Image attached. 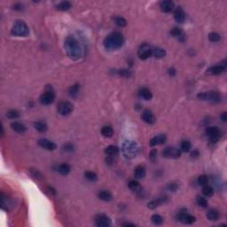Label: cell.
Listing matches in <instances>:
<instances>
[{
    "mask_svg": "<svg viewBox=\"0 0 227 227\" xmlns=\"http://www.w3.org/2000/svg\"><path fill=\"white\" fill-rule=\"evenodd\" d=\"M65 49L71 59H79L83 55V49L79 41L73 36H69L65 39Z\"/></svg>",
    "mask_w": 227,
    "mask_h": 227,
    "instance_id": "1",
    "label": "cell"
},
{
    "mask_svg": "<svg viewBox=\"0 0 227 227\" xmlns=\"http://www.w3.org/2000/svg\"><path fill=\"white\" fill-rule=\"evenodd\" d=\"M124 44V37L120 32H113L104 40V46L109 51H114L121 48Z\"/></svg>",
    "mask_w": 227,
    "mask_h": 227,
    "instance_id": "2",
    "label": "cell"
},
{
    "mask_svg": "<svg viewBox=\"0 0 227 227\" xmlns=\"http://www.w3.org/2000/svg\"><path fill=\"white\" fill-rule=\"evenodd\" d=\"M122 153L126 159L135 158L138 153V145L134 141H125L122 146Z\"/></svg>",
    "mask_w": 227,
    "mask_h": 227,
    "instance_id": "3",
    "label": "cell"
},
{
    "mask_svg": "<svg viewBox=\"0 0 227 227\" xmlns=\"http://www.w3.org/2000/svg\"><path fill=\"white\" fill-rule=\"evenodd\" d=\"M30 33L28 25L22 20H18L12 28V34L16 36H27Z\"/></svg>",
    "mask_w": 227,
    "mask_h": 227,
    "instance_id": "4",
    "label": "cell"
},
{
    "mask_svg": "<svg viewBox=\"0 0 227 227\" xmlns=\"http://www.w3.org/2000/svg\"><path fill=\"white\" fill-rule=\"evenodd\" d=\"M197 98L201 100H206L213 103H217L221 101V95L217 91H208L198 94Z\"/></svg>",
    "mask_w": 227,
    "mask_h": 227,
    "instance_id": "5",
    "label": "cell"
},
{
    "mask_svg": "<svg viewBox=\"0 0 227 227\" xmlns=\"http://www.w3.org/2000/svg\"><path fill=\"white\" fill-rule=\"evenodd\" d=\"M153 48H152L147 44H144V45H141L139 47L138 52V57H139V59L145 60V59L150 58L151 56H153Z\"/></svg>",
    "mask_w": 227,
    "mask_h": 227,
    "instance_id": "6",
    "label": "cell"
},
{
    "mask_svg": "<svg viewBox=\"0 0 227 227\" xmlns=\"http://www.w3.org/2000/svg\"><path fill=\"white\" fill-rule=\"evenodd\" d=\"M206 133L209 138L210 143H217L221 138V131L217 127H208L206 130Z\"/></svg>",
    "mask_w": 227,
    "mask_h": 227,
    "instance_id": "7",
    "label": "cell"
},
{
    "mask_svg": "<svg viewBox=\"0 0 227 227\" xmlns=\"http://www.w3.org/2000/svg\"><path fill=\"white\" fill-rule=\"evenodd\" d=\"M163 155L165 158L178 159L181 156V151L178 148L169 147H166L163 150Z\"/></svg>",
    "mask_w": 227,
    "mask_h": 227,
    "instance_id": "8",
    "label": "cell"
},
{
    "mask_svg": "<svg viewBox=\"0 0 227 227\" xmlns=\"http://www.w3.org/2000/svg\"><path fill=\"white\" fill-rule=\"evenodd\" d=\"M74 110V106L71 102L62 101L58 105V112L61 115H68Z\"/></svg>",
    "mask_w": 227,
    "mask_h": 227,
    "instance_id": "9",
    "label": "cell"
},
{
    "mask_svg": "<svg viewBox=\"0 0 227 227\" xmlns=\"http://www.w3.org/2000/svg\"><path fill=\"white\" fill-rule=\"evenodd\" d=\"M40 103L42 105H45V106H47V105H50L52 104L55 99V94L53 92V91H45L44 93L42 94L40 96Z\"/></svg>",
    "mask_w": 227,
    "mask_h": 227,
    "instance_id": "10",
    "label": "cell"
},
{
    "mask_svg": "<svg viewBox=\"0 0 227 227\" xmlns=\"http://www.w3.org/2000/svg\"><path fill=\"white\" fill-rule=\"evenodd\" d=\"M178 221L184 223V224H192L193 223L196 221V218L195 217H193L192 215L186 213L185 210H182L179 213H178V216H177Z\"/></svg>",
    "mask_w": 227,
    "mask_h": 227,
    "instance_id": "11",
    "label": "cell"
},
{
    "mask_svg": "<svg viewBox=\"0 0 227 227\" xmlns=\"http://www.w3.org/2000/svg\"><path fill=\"white\" fill-rule=\"evenodd\" d=\"M226 69V60H224L222 63L217 66H213L211 68L207 70L208 75H217L222 74L223 72Z\"/></svg>",
    "mask_w": 227,
    "mask_h": 227,
    "instance_id": "12",
    "label": "cell"
},
{
    "mask_svg": "<svg viewBox=\"0 0 227 227\" xmlns=\"http://www.w3.org/2000/svg\"><path fill=\"white\" fill-rule=\"evenodd\" d=\"M95 224L99 227H108L111 225V220L105 215H99L95 218Z\"/></svg>",
    "mask_w": 227,
    "mask_h": 227,
    "instance_id": "13",
    "label": "cell"
},
{
    "mask_svg": "<svg viewBox=\"0 0 227 227\" xmlns=\"http://www.w3.org/2000/svg\"><path fill=\"white\" fill-rule=\"evenodd\" d=\"M38 145H39L41 147L45 148L46 150H49V151H53L57 148V145L51 141V140H48L46 138H41L38 140Z\"/></svg>",
    "mask_w": 227,
    "mask_h": 227,
    "instance_id": "14",
    "label": "cell"
},
{
    "mask_svg": "<svg viewBox=\"0 0 227 227\" xmlns=\"http://www.w3.org/2000/svg\"><path fill=\"white\" fill-rule=\"evenodd\" d=\"M141 118L143 120L145 123L149 124H153L155 122V116L153 114V112L151 110H148L146 109L144 110L143 113L141 114Z\"/></svg>",
    "mask_w": 227,
    "mask_h": 227,
    "instance_id": "15",
    "label": "cell"
},
{
    "mask_svg": "<svg viewBox=\"0 0 227 227\" xmlns=\"http://www.w3.org/2000/svg\"><path fill=\"white\" fill-rule=\"evenodd\" d=\"M167 138L164 134H160L157 135L155 137H153L151 140H150V146L151 147H154V146H157V145H163L166 142Z\"/></svg>",
    "mask_w": 227,
    "mask_h": 227,
    "instance_id": "16",
    "label": "cell"
},
{
    "mask_svg": "<svg viewBox=\"0 0 227 227\" xmlns=\"http://www.w3.org/2000/svg\"><path fill=\"white\" fill-rule=\"evenodd\" d=\"M168 201V197H160V198H157V199H155V200H153L152 202H150L147 204V207L149 208H151V209H154V208H156L157 207H159L160 205H162L163 203H165L166 202Z\"/></svg>",
    "mask_w": 227,
    "mask_h": 227,
    "instance_id": "17",
    "label": "cell"
},
{
    "mask_svg": "<svg viewBox=\"0 0 227 227\" xmlns=\"http://www.w3.org/2000/svg\"><path fill=\"white\" fill-rule=\"evenodd\" d=\"M160 7H161V10L164 12V13H169L174 8V3H173L172 1H170V0L163 1L160 4Z\"/></svg>",
    "mask_w": 227,
    "mask_h": 227,
    "instance_id": "18",
    "label": "cell"
},
{
    "mask_svg": "<svg viewBox=\"0 0 227 227\" xmlns=\"http://www.w3.org/2000/svg\"><path fill=\"white\" fill-rule=\"evenodd\" d=\"M174 19H175L176 21H178L179 23L183 22L185 20V12L183 11V9L180 6H178V8L175 10V12H174Z\"/></svg>",
    "mask_w": 227,
    "mask_h": 227,
    "instance_id": "19",
    "label": "cell"
},
{
    "mask_svg": "<svg viewBox=\"0 0 227 227\" xmlns=\"http://www.w3.org/2000/svg\"><path fill=\"white\" fill-rule=\"evenodd\" d=\"M11 128L13 129V130H14L17 133H24L26 131V126L24 124H20L19 122H14L11 124Z\"/></svg>",
    "mask_w": 227,
    "mask_h": 227,
    "instance_id": "20",
    "label": "cell"
},
{
    "mask_svg": "<svg viewBox=\"0 0 227 227\" xmlns=\"http://www.w3.org/2000/svg\"><path fill=\"white\" fill-rule=\"evenodd\" d=\"M146 169L145 167L143 166H141V165H138L137 166L135 169H134V175H135V177L138 179H141V178H144L146 177Z\"/></svg>",
    "mask_w": 227,
    "mask_h": 227,
    "instance_id": "21",
    "label": "cell"
},
{
    "mask_svg": "<svg viewBox=\"0 0 227 227\" xmlns=\"http://www.w3.org/2000/svg\"><path fill=\"white\" fill-rule=\"evenodd\" d=\"M98 197L103 202H110L113 200V196L111 193H109L108 191H106V190L99 191V193H98Z\"/></svg>",
    "mask_w": 227,
    "mask_h": 227,
    "instance_id": "22",
    "label": "cell"
},
{
    "mask_svg": "<svg viewBox=\"0 0 227 227\" xmlns=\"http://www.w3.org/2000/svg\"><path fill=\"white\" fill-rule=\"evenodd\" d=\"M170 34L172 35L174 37H177L178 39L180 40V41H184L185 40V34L183 33V31L179 28H177V27H175V28H173L171 31H170Z\"/></svg>",
    "mask_w": 227,
    "mask_h": 227,
    "instance_id": "23",
    "label": "cell"
},
{
    "mask_svg": "<svg viewBox=\"0 0 227 227\" xmlns=\"http://www.w3.org/2000/svg\"><path fill=\"white\" fill-rule=\"evenodd\" d=\"M34 127L37 131H39L41 133H45V131L48 130L47 124H45V122H41V121H39V122H36L34 124Z\"/></svg>",
    "mask_w": 227,
    "mask_h": 227,
    "instance_id": "24",
    "label": "cell"
},
{
    "mask_svg": "<svg viewBox=\"0 0 227 227\" xmlns=\"http://www.w3.org/2000/svg\"><path fill=\"white\" fill-rule=\"evenodd\" d=\"M105 153L108 156H115L119 153V148L115 146H108L105 149Z\"/></svg>",
    "mask_w": 227,
    "mask_h": 227,
    "instance_id": "25",
    "label": "cell"
},
{
    "mask_svg": "<svg viewBox=\"0 0 227 227\" xmlns=\"http://www.w3.org/2000/svg\"><path fill=\"white\" fill-rule=\"evenodd\" d=\"M57 169H58V172H59V174H61V175H63V176H66V175L69 174L70 170H71V168H70V166H69V164L62 163V164L59 165Z\"/></svg>",
    "mask_w": 227,
    "mask_h": 227,
    "instance_id": "26",
    "label": "cell"
},
{
    "mask_svg": "<svg viewBox=\"0 0 227 227\" xmlns=\"http://www.w3.org/2000/svg\"><path fill=\"white\" fill-rule=\"evenodd\" d=\"M139 96L141 98H143L146 100H150L153 98V94L150 91V90L147 89V88H143L139 91Z\"/></svg>",
    "mask_w": 227,
    "mask_h": 227,
    "instance_id": "27",
    "label": "cell"
},
{
    "mask_svg": "<svg viewBox=\"0 0 227 227\" xmlns=\"http://www.w3.org/2000/svg\"><path fill=\"white\" fill-rule=\"evenodd\" d=\"M165 55H166V51L163 49V48L156 47V48H153V56H154V57L157 58V59L164 58Z\"/></svg>",
    "mask_w": 227,
    "mask_h": 227,
    "instance_id": "28",
    "label": "cell"
},
{
    "mask_svg": "<svg viewBox=\"0 0 227 227\" xmlns=\"http://www.w3.org/2000/svg\"><path fill=\"white\" fill-rule=\"evenodd\" d=\"M128 186L131 191H133L135 193H139L141 191V187L139 185V183L138 181H136V180H130L129 182Z\"/></svg>",
    "mask_w": 227,
    "mask_h": 227,
    "instance_id": "29",
    "label": "cell"
},
{
    "mask_svg": "<svg viewBox=\"0 0 227 227\" xmlns=\"http://www.w3.org/2000/svg\"><path fill=\"white\" fill-rule=\"evenodd\" d=\"M207 217L208 220L210 221H217L219 219L220 217V215H219V212L217 210H215V209H210L207 214Z\"/></svg>",
    "mask_w": 227,
    "mask_h": 227,
    "instance_id": "30",
    "label": "cell"
},
{
    "mask_svg": "<svg viewBox=\"0 0 227 227\" xmlns=\"http://www.w3.org/2000/svg\"><path fill=\"white\" fill-rule=\"evenodd\" d=\"M101 134L103 135L104 137L111 138L114 134L113 128H112L111 126H108V125L104 126V127H102V129H101Z\"/></svg>",
    "mask_w": 227,
    "mask_h": 227,
    "instance_id": "31",
    "label": "cell"
},
{
    "mask_svg": "<svg viewBox=\"0 0 227 227\" xmlns=\"http://www.w3.org/2000/svg\"><path fill=\"white\" fill-rule=\"evenodd\" d=\"M79 84H76L72 85L69 89V95L70 97H72V98H75V97L78 95V93H79Z\"/></svg>",
    "mask_w": 227,
    "mask_h": 227,
    "instance_id": "32",
    "label": "cell"
},
{
    "mask_svg": "<svg viewBox=\"0 0 227 227\" xmlns=\"http://www.w3.org/2000/svg\"><path fill=\"white\" fill-rule=\"evenodd\" d=\"M71 4L69 3V1H62V2H60L59 5H57V8L59 9V11H68L69 10L70 8H71Z\"/></svg>",
    "mask_w": 227,
    "mask_h": 227,
    "instance_id": "33",
    "label": "cell"
},
{
    "mask_svg": "<svg viewBox=\"0 0 227 227\" xmlns=\"http://www.w3.org/2000/svg\"><path fill=\"white\" fill-rule=\"evenodd\" d=\"M84 178H86L87 180H89V181L93 182V181H96L98 179V176L93 171H86V172L84 173Z\"/></svg>",
    "mask_w": 227,
    "mask_h": 227,
    "instance_id": "34",
    "label": "cell"
},
{
    "mask_svg": "<svg viewBox=\"0 0 227 227\" xmlns=\"http://www.w3.org/2000/svg\"><path fill=\"white\" fill-rule=\"evenodd\" d=\"M202 193L205 196H207V197H210V196H212L213 193H214V190H213V188L211 187V186L206 185L203 186Z\"/></svg>",
    "mask_w": 227,
    "mask_h": 227,
    "instance_id": "35",
    "label": "cell"
},
{
    "mask_svg": "<svg viewBox=\"0 0 227 227\" xmlns=\"http://www.w3.org/2000/svg\"><path fill=\"white\" fill-rule=\"evenodd\" d=\"M151 220H152V222L153 224H156V225H160V224H162L163 223V218L160 215H157V214H154L151 217Z\"/></svg>",
    "mask_w": 227,
    "mask_h": 227,
    "instance_id": "36",
    "label": "cell"
},
{
    "mask_svg": "<svg viewBox=\"0 0 227 227\" xmlns=\"http://www.w3.org/2000/svg\"><path fill=\"white\" fill-rule=\"evenodd\" d=\"M191 143L188 141V140H184L182 141V143H181V146H180V147H181V150H182L183 152H185V153H187L189 152L190 150H191Z\"/></svg>",
    "mask_w": 227,
    "mask_h": 227,
    "instance_id": "37",
    "label": "cell"
},
{
    "mask_svg": "<svg viewBox=\"0 0 227 227\" xmlns=\"http://www.w3.org/2000/svg\"><path fill=\"white\" fill-rule=\"evenodd\" d=\"M208 40L210 42H218L221 40V36L217 32H211L208 34Z\"/></svg>",
    "mask_w": 227,
    "mask_h": 227,
    "instance_id": "38",
    "label": "cell"
},
{
    "mask_svg": "<svg viewBox=\"0 0 227 227\" xmlns=\"http://www.w3.org/2000/svg\"><path fill=\"white\" fill-rule=\"evenodd\" d=\"M114 22H115V24L117 25L118 27H125L126 24H127V21L126 20L123 18V17H121V16H118V17H115L114 18Z\"/></svg>",
    "mask_w": 227,
    "mask_h": 227,
    "instance_id": "39",
    "label": "cell"
},
{
    "mask_svg": "<svg viewBox=\"0 0 227 227\" xmlns=\"http://www.w3.org/2000/svg\"><path fill=\"white\" fill-rule=\"evenodd\" d=\"M196 202L199 206H201L202 208H206L208 206V201L204 197L202 196H198L196 198Z\"/></svg>",
    "mask_w": 227,
    "mask_h": 227,
    "instance_id": "40",
    "label": "cell"
},
{
    "mask_svg": "<svg viewBox=\"0 0 227 227\" xmlns=\"http://www.w3.org/2000/svg\"><path fill=\"white\" fill-rule=\"evenodd\" d=\"M6 116L10 119H15V118H18V117L20 116V114H19V112H18L17 110L13 109V110H10V111L7 112Z\"/></svg>",
    "mask_w": 227,
    "mask_h": 227,
    "instance_id": "41",
    "label": "cell"
},
{
    "mask_svg": "<svg viewBox=\"0 0 227 227\" xmlns=\"http://www.w3.org/2000/svg\"><path fill=\"white\" fill-rule=\"evenodd\" d=\"M208 182V178L207 176H205V175H202V176H200V177L198 178V184H199L200 185H202V186L206 185Z\"/></svg>",
    "mask_w": 227,
    "mask_h": 227,
    "instance_id": "42",
    "label": "cell"
},
{
    "mask_svg": "<svg viewBox=\"0 0 227 227\" xmlns=\"http://www.w3.org/2000/svg\"><path fill=\"white\" fill-rule=\"evenodd\" d=\"M118 74L124 77H130L131 75V71H130L128 69H121L118 71Z\"/></svg>",
    "mask_w": 227,
    "mask_h": 227,
    "instance_id": "43",
    "label": "cell"
},
{
    "mask_svg": "<svg viewBox=\"0 0 227 227\" xmlns=\"http://www.w3.org/2000/svg\"><path fill=\"white\" fill-rule=\"evenodd\" d=\"M178 184H176V183H170V184H169L168 185H167V189H168L169 192H176L177 190H178Z\"/></svg>",
    "mask_w": 227,
    "mask_h": 227,
    "instance_id": "44",
    "label": "cell"
},
{
    "mask_svg": "<svg viewBox=\"0 0 227 227\" xmlns=\"http://www.w3.org/2000/svg\"><path fill=\"white\" fill-rule=\"evenodd\" d=\"M62 148H63V150H64L65 152H68V153H70V152H72V151L74 150V147H73V145L70 143L65 144Z\"/></svg>",
    "mask_w": 227,
    "mask_h": 227,
    "instance_id": "45",
    "label": "cell"
},
{
    "mask_svg": "<svg viewBox=\"0 0 227 227\" xmlns=\"http://www.w3.org/2000/svg\"><path fill=\"white\" fill-rule=\"evenodd\" d=\"M149 157H150L152 162H154L156 160V158H157V150L156 149H152L151 152H150V154H149Z\"/></svg>",
    "mask_w": 227,
    "mask_h": 227,
    "instance_id": "46",
    "label": "cell"
},
{
    "mask_svg": "<svg viewBox=\"0 0 227 227\" xmlns=\"http://www.w3.org/2000/svg\"><path fill=\"white\" fill-rule=\"evenodd\" d=\"M30 172H31V175H32L35 178L41 179V178H43L42 174H41L38 170H36V169H32V170H30Z\"/></svg>",
    "mask_w": 227,
    "mask_h": 227,
    "instance_id": "47",
    "label": "cell"
},
{
    "mask_svg": "<svg viewBox=\"0 0 227 227\" xmlns=\"http://www.w3.org/2000/svg\"><path fill=\"white\" fill-rule=\"evenodd\" d=\"M14 9L17 11H21L23 8H22V5L21 4H15L14 5Z\"/></svg>",
    "mask_w": 227,
    "mask_h": 227,
    "instance_id": "48",
    "label": "cell"
},
{
    "mask_svg": "<svg viewBox=\"0 0 227 227\" xmlns=\"http://www.w3.org/2000/svg\"><path fill=\"white\" fill-rule=\"evenodd\" d=\"M199 155H200V153H199L198 150H193V152L191 153V156L193 157V158H197Z\"/></svg>",
    "mask_w": 227,
    "mask_h": 227,
    "instance_id": "49",
    "label": "cell"
},
{
    "mask_svg": "<svg viewBox=\"0 0 227 227\" xmlns=\"http://www.w3.org/2000/svg\"><path fill=\"white\" fill-rule=\"evenodd\" d=\"M168 73L169 75H170V76H174L175 75H176V73H177V71H176V69H169L168 70Z\"/></svg>",
    "mask_w": 227,
    "mask_h": 227,
    "instance_id": "50",
    "label": "cell"
},
{
    "mask_svg": "<svg viewBox=\"0 0 227 227\" xmlns=\"http://www.w3.org/2000/svg\"><path fill=\"white\" fill-rule=\"evenodd\" d=\"M220 118H221V120H222L223 122H226L227 121V113L226 112H224V113L221 114Z\"/></svg>",
    "mask_w": 227,
    "mask_h": 227,
    "instance_id": "51",
    "label": "cell"
},
{
    "mask_svg": "<svg viewBox=\"0 0 227 227\" xmlns=\"http://www.w3.org/2000/svg\"><path fill=\"white\" fill-rule=\"evenodd\" d=\"M123 226H132V227H135L136 225H135L134 224H130V223H124V224H123Z\"/></svg>",
    "mask_w": 227,
    "mask_h": 227,
    "instance_id": "52",
    "label": "cell"
}]
</instances>
